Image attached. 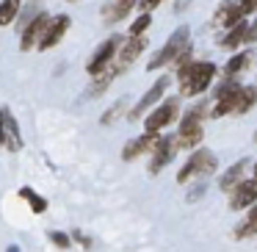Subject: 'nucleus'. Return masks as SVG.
<instances>
[{"label":"nucleus","mask_w":257,"mask_h":252,"mask_svg":"<svg viewBox=\"0 0 257 252\" xmlns=\"http://www.w3.org/2000/svg\"><path fill=\"white\" fill-rule=\"evenodd\" d=\"M213 75H216V67L210 61H191L185 67H180V92L185 97H194L199 92H205L210 86Z\"/></svg>","instance_id":"nucleus-1"},{"label":"nucleus","mask_w":257,"mask_h":252,"mask_svg":"<svg viewBox=\"0 0 257 252\" xmlns=\"http://www.w3.org/2000/svg\"><path fill=\"white\" fill-rule=\"evenodd\" d=\"M218 161L210 150H194V155L185 161V166L177 172V183H188L194 178H210L216 172Z\"/></svg>","instance_id":"nucleus-2"},{"label":"nucleus","mask_w":257,"mask_h":252,"mask_svg":"<svg viewBox=\"0 0 257 252\" xmlns=\"http://www.w3.org/2000/svg\"><path fill=\"white\" fill-rule=\"evenodd\" d=\"M188 36H191V31H188V28H177V31L172 34V39H169L166 45H163L161 50L155 53V58H152V61L147 64V67H150V69H161V67H166L169 61L180 58V56H183V53L191 47V45H188Z\"/></svg>","instance_id":"nucleus-3"},{"label":"nucleus","mask_w":257,"mask_h":252,"mask_svg":"<svg viewBox=\"0 0 257 252\" xmlns=\"http://www.w3.org/2000/svg\"><path fill=\"white\" fill-rule=\"evenodd\" d=\"M122 47V36H111V39H105L100 47L94 50V56H91V61L86 64V69H89V75H100L102 69L111 64V58H116V50Z\"/></svg>","instance_id":"nucleus-4"},{"label":"nucleus","mask_w":257,"mask_h":252,"mask_svg":"<svg viewBox=\"0 0 257 252\" xmlns=\"http://www.w3.org/2000/svg\"><path fill=\"white\" fill-rule=\"evenodd\" d=\"M177 111H180V103H177V100H163L161 106H158L155 111H152L150 117H147L144 130H147V133H158V130H163L166 125H172V122H174Z\"/></svg>","instance_id":"nucleus-5"},{"label":"nucleus","mask_w":257,"mask_h":252,"mask_svg":"<svg viewBox=\"0 0 257 252\" xmlns=\"http://www.w3.org/2000/svg\"><path fill=\"white\" fill-rule=\"evenodd\" d=\"M50 14L47 12H42V14H36L34 20L28 23V28L23 31V39H20V47L23 50H31V47H39V42L45 39V31H47V25H50Z\"/></svg>","instance_id":"nucleus-6"},{"label":"nucleus","mask_w":257,"mask_h":252,"mask_svg":"<svg viewBox=\"0 0 257 252\" xmlns=\"http://www.w3.org/2000/svg\"><path fill=\"white\" fill-rule=\"evenodd\" d=\"M0 144H6L12 152L23 150V136H20V128H17L14 117L6 111V108H0Z\"/></svg>","instance_id":"nucleus-7"},{"label":"nucleus","mask_w":257,"mask_h":252,"mask_svg":"<svg viewBox=\"0 0 257 252\" xmlns=\"http://www.w3.org/2000/svg\"><path fill=\"white\" fill-rule=\"evenodd\" d=\"M205 139V130H202V122L191 117H183V125H180V133H177V147L183 150H196Z\"/></svg>","instance_id":"nucleus-8"},{"label":"nucleus","mask_w":257,"mask_h":252,"mask_svg":"<svg viewBox=\"0 0 257 252\" xmlns=\"http://www.w3.org/2000/svg\"><path fill=\"white\" fill-rule=\"evenodd\" d=\"M254 202H257V178L240 180V186L232 191V197H229V208H232V211H246V208H251Z\"/></svg>","instance_id":"nucleus-9"},{"label":"nucleus","mask_w":257,"mask_h":252,"mask_svg":"<svg viewBox=\"0 0 257 252\" xmlns=\"http://www.w3.org/2000/svg\"><path fill=\"white\" fill-rule=\"evenodd\" d=\"M69 25H72V20H69L67 14H61V17H53L50 25H47V31H45V39L39 42V50H50V47H56L58 42L64 39V34L69 31Z\"/></svg>","instance_id":"nucleus-10"},{"label":"nucleus","mask_w":257,"mask_h":252,"mask_svg":"<svg viewBox=\"0 0 257 252\" xmlns=\"http://www.w3.org/2000/svg\"><path fill=\"white\" fill-rule=\"evenodd\" d=\"M166 86H169V78H166V75H163V78H158L155 83L150 86V92H147V95L141 97L139 103H136V108L130 111V119H139L141 114L147 111V108H152V106H155V103L163 97V92H166Z\"/></svg>","instance_id":"nucleus-11"},{"label":"nucleus","mask_w":257,"mask_h":252,"mask_svg":"<svg viewBox=\"0 0 257 252\" xmlns=\"http://www.w3.org/2000/svg\"><path fill=\"white\" fill-rule=\"evenodd\" d=\"M144 47H147L144 36H130L127 42H122V50H119V56H116V72L124 67H130V64L144 53Z\"/></svg>","instance_id":"nucleus-12"},{"label":"nucleus","mask_w":257,"mask_h":252,"mask_svg":"<svg viewBox=\"0 0 257 252\" xmlns=\"http://www.w3.org/2000/svg\"><path fill=\"white\" fill-rule=\"evenodd\" d=\"M177 150H180V147H177V139H169V136H166V139H161V141H158V147H155V155H152L150 172L158 175V172H161V169L174 158V152H177Z\"/></svg>","instance_id":"nucleus-13"},{"label":"nucleus","mask_w":257,"mask_h":252,"mask_svg":"<svg viewBox=\"0 0 257 252\" xmlns=\"http://www.w3.org/2000/svg\"><path fill=\"white\" fill-rule=\"evenodd\" d=\"M240 20H243V12H240L238 0H227V3H221V6H218L216 17H213V28H221V25L235 28Z\"/></svg>","instance_id":"nucleus-14"},{"label":"nucleus","mask_w":257,"mask_h":252,"mask_svg":"<svg viewBox=\"0 0 257 252\" xmlns=\"http://www.w3.org/2000/svg\"><path fill=\"white\" fill-rule=\"evenodd\" d=\"M158 141H161V139H158V133H144V136H139V139L127 141V147L122 150V158H124V161H133L136 155H141V152L155 150Z\"/></svg>","instance_id":"nucleus-15"},{"label":"nucleus","mask_w":257,"mask_h":252,"mask_svg":"<svg viewBox=\"0 0 257 252\" xmlns=\"http://www.w3.org/2000/svg\"><path fill=\"white\" fill-rule=\"evenodd\" d=\"M246 166H249L246 161H238V163H235V166H232V169H229V172L221 178V191H229V194H232V191L240 186V178H243Z\"/></svg>","instance_id":"nucleus-16"},{"label":"nucleus","mask_w":257,"mask_h":252,"mask_svg":"<svg viewBox=\"0 0 257 252\" xmlns=\"http://www.w3.org/2000/svg\"><path fill=\"white\" fill-rule=\"evenodd\" d=\"M257 235V205L251 208V213L243 219V222L235 227V233H232V238H238V241H243V238H254Z\"/></svg>","instance_id":"nucleus-17"},{"label":"nucleus","mask_w":257,"mask_h":252,"mask_svg":"<svg viewBox=\"0 0 257 252\" xmlns=\"http://www.w3.org/2000/svg\"><path fill=\"white\" fill-rule=\"evenodd\" d=\"M240 89H243V86H240ZM240 89H235V92H229V95L218 97L216 106L210 108V117H224V114H232V111H235V103H238Z\"/></svg>","instance_id":"nucleus-18"},{"label":"nucleus","mask_w":257,"mask_h":252,"mask_svg":"<svg viewBox=\"0 0 257 252\" xmlns=\"http://www.w3.org/2000/svg\"><path fill=\"white\" fill-rule=\"evenodd\" d=\"M133 6H136V0H116L113 6L105 9V20L108 23H119L122 17H127V14L133 12Z\"/></svg>","instance_id":"nucleus-19"},{"label":"nucleus","mask_w":257,"mask_h":252,"mask_svg":"<svg viewBox=\"0 0 257 252\" xmlns=\"http://www.w3.org/2000/svg\"><path fill=\"white\" fill-rule=\"evenodd\" d=\"M246 34H249V23H243V20H240L235 28H229V34L221 39V45L224 47H238L240 42H246Z\"/></svg>","instance_id":"nucleus-20"},{"label":"nucleus","mask_w":257,"mask_h":252,"mask_svg":"<svg viewBox=\"0 0 257 252\" xmlns=\"http://www.w3.org/2000/svg\"><path fill=\"white\" fill-rule=\"evenodd\" d=\"M254 103H257V89L254 86H243L238 95V103H235V114H246Z\"/></svg>","instance_id":"nucleus-21"},{"label":"nucleus","mask_w":257,"mask_h":252,"mask_svg":"<svg viewBox=\"0 0 257 252\" xmlns=\"http://www.w3.org/2000/svg\"><path fill=\"white\" fill-rule=\"evenodd\" d=\"M20 14V0H0V25H12Z\"/></svg>","instance_id":"nucleus-22"},{"label":"nucleus","mask_w":257,"mask_h":252,"mask_svg":"<svg viewBox=\"0 0 257 252\" xmlns=\"http://www.w3.org/2000/svg\"><path fill=\"white\" fill-rule=\"evenodd\" d=\"M249 58H251L249 53H238L235 58H229V61H227V67H224V72H227V78L232 80V78H235V75H238L243 67H249Z\"/></svg>","instance_id":"nucleus-23"},{"label":"nucleus","mask_w":257,"mask_h":252,"mask_svg":"<svg viewBox=\"0 0 257 252\" xmlns=\"http://www.w3.org/2000/svg\"><path fill=\"white\" fill-rule=\"evenodd\" d=\"M20 197L31 202V208H34V213H42V211L47 208V200H45V197H39L34 189H28V186H25V189H20Z\"/></svg>","instance_id":"nucleus-24"},{"label":"nucleus","mask_w":257,"mask_h":252,"mask_svg":"<svg viewBox=\"0 0 257 252\" xmlns=\"http://www.w3.org/2000/svg\"><path fill=\"white\" fill-rule=\"evenodd\" d=\"M124 103H127V100H119L116 106L111 108V111H105V114H102V125H111V122H116V119L124 114Z\"/></svg>","instance_id":"nucleus-25"},{"label":"nucleus","mask_w":257,"mask_h":252,"mask_svg":"<svg viewBox=\"0 0 257 252\" xmlns=\"http://www.w3.org/2000/svg\"><path fill=\"white\" fill-rule=\"evenodd\" d=\"M150 23H152V17H150V14H141V17L136 20L133 25H130V36H141L147 28H150Z\"/></svg>","instance_id":"nucleus-26"},{"label":"nucleus","mask_w":257,"mask_h":252,"mask_svg":"<svg viewBox=\"0 0 257 252\" xmlns=\"http://www.w3.org/2000/svg\"><path fill=\"white\" fill-rule=\"evenodd\" d=\"M50 241H53L56 246H61V249H67V246H69V235L61 233V230H53V233H50Z\"/></svg>","instance_id":"nucleus-27"},{"label":"nucleus","mask_w":257,"mask_h":252,"mask_svg":"<svg viewBox=\"0 0 257 252\" xmlns=\"http://www.w3.org/2000/svg\"><path fill=\"white\" fill-rule=\"evenodd\" d=\"M238 6H240V12H243V17L246 14H254V0H238Z\"/></svg>","instance_id":"nucleus-28"},{"label":"nucleus","mask_w":257,"mask_h":252,"mask_svg":"<svg viewBox=\"0 0 257 252\" xmlns=\"http://www.w3.org/2000/svg\"><path fill=\"white\" fill-rule=\"evenodd\" d=\"M158 3H163V0H141L139 6H141V12H144V14H150V12H152V9H155V6H158Z\"/></svg>","instance_id":"nucleus-29"},{"label":"nucleus","mask_w":257,"mask_h":252,"mask_svg":"<svg viewBox=\"0 0 257 252\" xmlns=\"http://www.w3.org/2000/svg\"><path fill=\"white\" fill-rule=\"evenodd\" d=\"M257 39V23L249 25V34H246V42H254Z\"/></svg>","instance_id":"nucleus-30"},{"label":"nucleus","mask_w":257,"mask_h":252,"mask_svg":"<svg viewBox=\"0 0 257 252\" xmlns=\"http://www.w3.org/2000/svg\"><path fill=\"white\" fill-rule=\"evenodd\" d=\"M188 3H191V0H180V3H177V12H183V9L188 6Z\"/></svg>","instance_id":"nucleus-31"},{"label":"nucleus","mask_w":257,"mask_h":252,"mask_svg":"<svg viewBox=\"0 0 257 252\" xmlns=\"http://www.w3.org/2000/svg\"><path fill=\"white\" fill-rule=\"evenodd\" d=\"M6 252H20V246H14V244H12V246H9Z\"/></svg>","instance_id":"nucleus-32"},{"label":"nucleus","mask_w":257,"mask_h":252,"mask_svg":"<svg viewBox=\"0 0 257 252\" xmlns=\"http://www.w3.org/2000/svg\"><path fill=\"white\" fill-rule=\"evenodd\" d=\"M254 178H257V163H254Z\"/></svg>","instance_id":"nucleus-33"},{"label":"nucleus","mask_w":257,"mask_h":252,"mask_svg":"<svg viewBox=\"0 0 257 252\" xmlns=\"http://www.w3.org/2000/svg\"><path fill=\"white\" fill-rule=\"evenodd\" d=\"M254 12H257V0H254Z\"/></svg>","instance_id":"nucleus-34"}]
</instances>
